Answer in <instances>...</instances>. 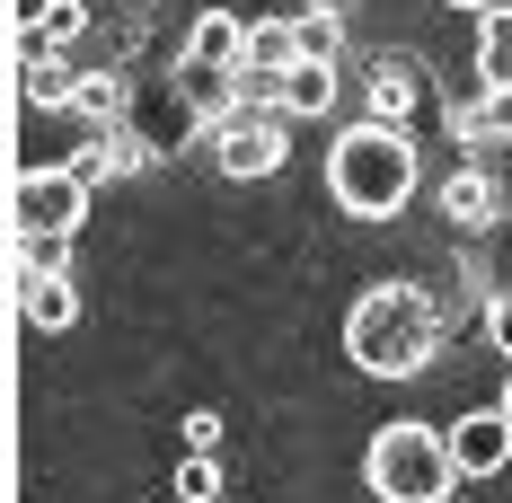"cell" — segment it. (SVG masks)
Segmentation results:
<instances>
[{"mask_svg": "<svg viewBox=\"0 0 512 503\" xmlns=\"http://www.w3.org/2000/svg\"><path fill=\"white\" fill-rule=\"evenodd\" d=\"M327 195L345 203L354 221L407 212L415 203V142H407V124H371V115H362L354 133H336V151H327Z\"/></svg>", "mask_w": 512, "mask_h": 503, "instance_id": "2", "label": "cell"}, {"mask_svg": "<svg viewBox=\"0 0 512 503\" xmlns=\"http://www.w3.org/2000/svg\"><path fill=\"white\" fill-rule=\"evenodd\" d=\"M9 221H18V239H71L89 221V177L80 168H18Z\"/></svg>", "mask_w": 512, "mask_h": 503, "instance_id": "4", "label": "cell"}, {"mask_svg": "<svg viewBox=\"0 0 512 503\" xmlns=\"http://www.w3.org/2000/svg\"><path fill=\"white\" fill-rule=\"evenodd\" d=\"M239 45H248V27H239L230 9H204V18L186 27V62H239Z\"/></svg>", "mask_w": 512, "mask_h": 503, "instance_id": "14", "label": "cell"}, {"mask_svg": "<svg viewBox=\"0 0 512 503\" xmlns=\"http://www.w3.org/2000/svg\"><path fill=\"white\" fill-rule=\"evenodd\" d=\"M71 106H80V115H124V71H89Z\"/></svg>", "mask_w": 512, "mask_h": 503, "instance_id": "17", "label": "cell"}, {"mask_svg": "<svg viewBox=\"0 0 512 503\" xmlns=\"http://www.w3.org/2000/svg\"><path fill=\"white\" fill-rule=\"evenodd\" d=\"M168 495H177V503H221V468H212V451H186V459H177Z\"/></svg>", "mask_w": 512, "mask_h": 503, "instance_id": "16", "label": "cell"}, {"mask_svg": "<svg viewBox=\"0 0 512 503\" xmlns=\"http://www.w3.org/2000/svg\"><path fill=\"white\" fill-rule=\"evenodd\" d=\"M80 36H89V0H36V18H18V62L71 53Z\"/></svg>", "mask_w": 512, "mask_h": 503, "instance_id": "8", "label": "cell"}, {"mask_svg": "<svg viewBox=\"0 0 512 503\" xmlns=\"http://www.w3.org/2000/svg\"><path fill=\"white\" fill-rule=\"evenodd\" d=\"M301 53H309V62H336V53H345V18H336V0H309V9H301Z\"/></svg>", "mask_w": 512, "mask_h": 503, "instance_id": "15", "label": "cell"}, {"mask_svg": "<svg viewBox=\"0 0 512 503\" xmlns=\"http://www.w3.org/2000/svg\"><path fill=\"white\" fill-rule=\"evenodd\" d=\"M362 486L380 503H442L460 486L451 433H433V424H380V442L362 451Z\"/></svg>", "mask_w": 512, "mask_h": 503, "instance_id": "3", "label": "cell"}, {"mask_svg": "<svg viewBox=\"0 0 512 503\" xmlns=\"http://www.w3.org/2000/svg\"><path fill=\"white\" fill-rule=\"evenodd\" d=\"M495 406H504V415H512V380H504V398H495Z\"/></svg>", "mask_w": 512, "mask_h": 503, "instance_id": "22", "label": "cell"}, {"mask_svg": "<svg viewBox=\"0 0 512 503\" xmlns=\"http://www.w3.org/2000/svg\"><path fill=\"white\" fill-rule=\"evenodd\" d=\"M442 221H451V230H495V177H486V168H477V159H460V168H451V177H442Z\"/></svg>", "mask_w": 512, "mask_h": 503, "instance_id": "9", "label": "cell"}, {"mask_svg": "<svg viewBox=\"0 0 512 503\" xmlns=\"http://www.w3.org/2000/svg\"><path fill=\"white\" fill-rule=\"evenodd\" d=\"M80 80H89V71H80L71 53H36V62H18V98H27V106H71V98H80Z\"/></svg>", "mask_w": 512, "mask_h": 503, "instance_id": "11", "label": "cell"}, {"mask_svg": "<svg viewBox=\"0 0 512 503\" xmlns=\"http://www.w3.org/2000/svg\"><path fill=\"white\" fill-rule=\"evenodd\" d=\"M362 98H371V124H415V106H424V62H415V53H371Z\"/></svg>", "mask_w": 512, "mask_h": 503, "instance_id": "6", "label": "cell"}, {"mask_svg": "<svg viewBox=\"0 0 512 503\" xmlns=\"http://www.w3.org/2000/svg\"><path fill=\"white\" fill-rule=\"evenodd\" d=\"M71 265V239H18V283L27 274H62Z\"/></svg>", "mask_w": 512, "mask_h": 503, "instance_id": "18", "label": "cell"}, {"mask_svg": "<svg viewBox=\"0 0 512 503\" xmlns=\"http://www.w3.org/2000/svg\"><path fill=\"white\" fill-rule=\"evenodd\" d=\"M283 106H230L221 124H212V159H221V177H274L283 168Z\"/></svg>", "mask_w": 512, "mask_h": 503, "instance_id": "5", "label": "cell"}, {"mask_svg": "<svg viewBox=\"0 0 512 503\" xmlns=\"http://www.w3.org/2000/svg\"><path fill=\"white\" fill-rule=\"evenodd\" d=\"M451 459H460V477H495L512 459V415L504 406H468L451 424Z\"/></svg>", "mask_w": 512, "mask_h": 503, "instance_id": "7", "label": "cell"}, {"mask_svg": "<svg viewBox=\"0 0 512 503\" xmlns=\"http://www.w3.org/2000/svg\"><path fill=\"white\" fill-rule=\"evenodd\" d=\"M486 327H495V345H504V362H512V292H495V309H486Z\"/></svg>", "mask_w": 512, "mask_h": 503, "instance_id": "20", "label": "cell"}, {"mask_svg": "<svg viewBox=\"0 0 512 503\" xmlns=\"http://www.w3.org/2000/svg\"><path fill=\"white\" fill-rule=\"evenodd\" d=\"M274 106H283V115H327V106H336V62H292L283 89H274Z\"/></svg>", "mask_w": 512, "mask_h": 503, "instance_id": "12", "label": "cell"}, {"mask_svg": "<svg viewBox=\"0 0 512 503\" xmlns=\"http://www.w3.org/2000/svg\"><path fill=\"white\" fill-rule=\"evenodd\" d=\"M442 327H451L442 292H424V283H371L354 301V318H345V353L371 380H415V371H433Z\"/></svg>", "mask_w": 512, "mask_h": 503, "instance_id": "1", "label": "cell"}, {"mask_svg": "<svg viewBox=\"0 0 512 503\" xmlns=\"http://www.w3.org/2000/svg\"><path fill=\"white\" fill-rule=\"evenodd\" d=\"M18 309H27V327L62 336V327L80 318V283H71V274H27V283H18Z\"/></svg>", "mask_w": 512, "mask_h": 503, "instance_id": "10", "label": "cell"}, {"mask_svg": "<svg viewBox=\"0 0 512 503\" xmlns=\"http://www.w3.org/2000/svg\"><path fill=\"white\" fill-rule=\"evenodd\" d=\"M177 433H186V451H212V442H221V415H212V406H195Z\"/></svg>", "mask_w": 512, "mask_h": 503, "instance_id": "19", "label": "cell"}, {"mask_svg": "<svg viewBox=\"0 0 512 503\" xmlns=\"http://www.w3.org/2000/svg\"><path fill=\"white\" fill-rule=\"evenodd\" d=\"M451 9H477V18H486V9H504V0H451Z\"/></svg>", "mask_w": 512, "mask_h": 503, "instance_id": "21", "label": "cell"}, {"mask_svg": "<svg viewBox=\"0 0 512 503\" xmlns=\"http://www.w3.org/2000/svg\"><path fill=\"white\" fill-rule=\"evenodd\" d=\"M477 89H512V0L477 18Z\"/></svg>", "mask_w": 512, "mask_h": 503, "instance_id": "13", "label": "cell"}]
</instances>
